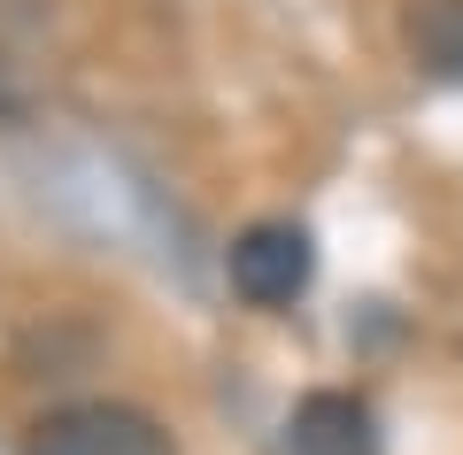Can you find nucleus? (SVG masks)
Segmentation results:
<instances>
[{
    "instance_id": "obj_4",
    "label": "nucleus",
    "mask_w": 463,
    "mask_h": 455,
    "mask_svg": "<svg viewBox=\"0 0 463 455\" xmlns=\"http://www.w3.org/2000/svg\"><path fill=\"white\" fill-rule=\"evenodd\" d=\"M402 39L432 78H463V0H410Z\"/></svg>"
},
{
    "instance_id": "obj_3",
    "label": "nucleus",
    "mask_w": 463,
    "mask_h": 455,
    "mask_svg": "<svg viewBox=\"0 0 463 455\" xmlns=\"http://www.w3.org/2000/svg\"><path fill=\"white\" fill-rule=\"evenodd\" d=\"M294 455H379V432H371V409L355 393H309L286 424Z\"/></svg>"
},
{
    "instance_id": "obj_1",
    "label": "nucleus",
    "mask_w": 463,
    "mask_h": 455,
    "mask_svg": "<svg viewBox=\"0 0 463 455\" xmlns=\"http://www.w3.org/2000/svg\"><path fill=\"white\" fill-rule=\"evenodd\" d=\"M224 270H232V293H240L248 309H294L301 293H309L317 247H309L301 224H248L232 240Z\"/></svg>"
},
{
    "instance_id": "obj_2",
    "label": "nucleus",
    "mask_w": 463,
    "mask_h": 455,
    "mask_svg": "<svg viewBox=\"0 0 463 455\" xmlns=\"http://www.w3.org/2000/svg\"><path fill=\"white\" fill-rule=\"evenodd\" d=\"M32 455H178V448H170V432L155 417H139L124 402H78L39 424Z\"/></svg>"
}]
</instances>
